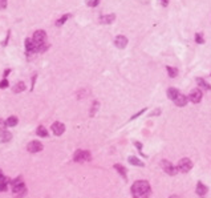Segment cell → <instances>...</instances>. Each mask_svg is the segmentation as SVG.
<instances>
[{"label": "cell", "instance_id": "13", "mask_svg": "<svg viewBox=\"0 0 211 198\" xmlns=\"http://www.w3.org/2000/svg\"><path fill=\"white\" fill-rule=\"evenodd\" d=\"M12 134L7 130H0V142H8L11 141Z\"/></svg>", "mask_w": 211, "mask_h": 198}, {"label": "cell", "instance_id": "14", "mask_svg": "<svg viewBox=\"0 0 211 198\" xmlns=\"http://www.w3.org/2000/svg\"><path fill=\"white\" fill-rule=\"evenodd\" d=\"M114 20H115V15L114 13H110V15H106V16H101L100 21L102 24H110V23H113Z\"/></svg>", "mask_w": 211, "mask_h": 198}, {"label": "cell", "instance_id": "24", "mask_svg": "<svg viewBox=\"0 0 211 198\" xmlns=\"http://www.w3.org/2000/svg\"><path fill=\"white\" fill-rule=\"evenodd\" d=\"M167 73H169L170 77H176V74H178V69L174 68V66H167Z\"/></svg>", "mask_w": 211, "mask_h": 198}, {"label": "cell", "instance_id": "16", "mask_svg": "<svg viewBox=\"0 0 211 198\" xmlns=\"http://www.w3.org/2000/svg\"><path fill=\"white\" fill-rule=\"evenodd\" d=\"M196 82H198L199 88H202V90H210L211 89V85H210V84H207L203 78H196Z\"/></svg>", "mask_w": 211, "mask_h": 198}, {"label": "cell", "instance_id": "35", "mask_svg": "<svg viewBox=\"0 0 211 198\" xmlns=\"http://www.w3.org/2000/svg\"><path fill=\"white\" fill-rule=\"evenodd\" d=\"M159 1L162 3V5H163V7H166V5L169 4V0H159Z\"/></svg>", "mask_w": 211, "mask_h": 198}, {"label": "cell", "instance_id": "12", "mask_svg": "<svg viewBox=\"0 0 211 198\" xmlns=\"http://www.w3.org/2000/svg\"><path fill=\"white\" fill-rule=\"evenodd\" d=\"M174 102H175L176 106H184V105L187 104V98H186V96L184 94H178L176 96V98L174 100Z\"/></svg>", "mask_w": 211, "mask_h": 198}, {"label": "cell", "instance_id": "30", "mask_svg": "<svg viewBox=\"0 0 211 198\" xmlns=\"http://www.w3.org/2000/svg\"><path fill=\"white\" fill-rule=\"evenodd\" d=\"M7 7V0H0V9H4Z\"/></svg>", "mask_w": 211, "mask_h": 198}, {"label": "cell", "instance_id": "26", "mask_svg": "<svg viewBox=\"0 0 211 198\" xmlns=\"http://www.w3.org/2000/svg\"><path fill=\"white\" fill-rule=\"evenodd\" d=\"M98 3H100V0H88L89 7H96V5H98Z\"/></svg>", "mask_w": 211, "mask_h": 198}, {"label": "cell", "instance_id": "25", "mask_svg": "<svg viewBox=\"0 0 211 198\" xmlns=\"http://www.w3.org/2000/svg\"><path fill=\"white\" fill-rule=\"evenodd\" d=\"M98 108H100V102H98V101H94L92 105V109H90V116H94L97 113V110H98Z\"/></svg>", "mask_w": 211, "mask_h": 198}, {"label": "cell", "instance_id": "33", "mask_svg": "<svg viewBox=\"0 0 211 198\" xmlns=\"http://www.w3.org/2000/svg\"><path fill=\"white\" fill-rule=\"evenodd\" d=\"M5 126H7V125H5V121H3L1 118H0V130H4Z\"/></svg>", "mask_w": 211, "mask_h": 198}, {"label": "cell", "instance_id": "18", "mask_svg": "<svg viewBox=\"0 0 211 198\" xmlns=\"http://www.w3.org/2000/svg\"><path fill=\"white\" fill-rule=\"evenodd\" d=\"M17 122H19V120H17V117H15V116L8 117L7 120H5V125H7V126H16Z\"/></svg>", "mask_w": 211, "mask_h": 198}, {"label": "cell", "instance_id": "4", "mask_svg": "<svg viewBox=\"0 0 211 198\" xmlns=\"http://www.w3.org/2000/svg\"><path fill=\"white\" fill-rule=\"evenodd\" d=\"M191 167H192V162H191V159H188V158H182L178 162V170L180 171V173H187V171L191 170Z\"/></svg>", "mask_w": 211, "mask_h": 198}, {"label": "cell", "instance_id": "27", "mask_svg": "<svg viewBox=\"0 0 211 198\" xmlns=\"http://www.w3.org/2000/svg\"><path fill=\"white\" fill-rule=\"evenodd\" d=\"M20 183H23V181H21L20 177H17V178H15L12 181V186H16V185H20Z\"/></svg>", "mask_w": 211, "mask_h": 198}, {"label": "cell", "instance_id": "20", "mask_svg": "<svg viewBox=\"0 0 211 198\" xmlns=\"http://www.w3.org/2000/svg\"><path fill=\"white\" fill-rule=\"evenodd\" d=\"M114 169L117 171H118L119 174L122 175L123 178H126V169H125V167L122 166V165H118V163H117V165H114Z\"/></svg>", "mask_w": 211, "mask_h": 198}, {"label": "cell", "instance_id": "37", "mask_svg": "<svg viewBox=\"0 0 211 198\" xmlns=\"http://www.w3.org/2000/svg\"><path fill=\"white\" fill-rule=\"evenodd\" d=\"M3 178H4V175L1 174V170H0V179H3Z\"/></svg>", "mask_w": 211, "mask_h": 198}, {"label": "cell", "instance_id": "9", "mask_svg": "<svg viewBox=\"0 0 211 198\" xmlns=\"http://www.w3.org/2000/svg\"><path fill=\"white\" fill-rule=\"evenodd\" d=\"M25 49H27V52H38L40 50V48L37 47V44L33 41V39H25Z\"/></svg>", "mask_w": 211, "mask_h": 198}, {"label": "cell", "instance_id": "28", "mask_svg": "<svg viewBox=\"0 0 211 198\" xmlns=\"http://www.w3.org/2000/svg\"><path fill=\"white\" fill-rule=\"evenodd\" d=\"M195 41H196L198 44H202V43L204 41V40H203V37H202V36H200L199 33H196V35H195Z\"/></svg>", "mask_w": 211, "mask_h": 198}, {"label": "cell", "instance_id": "23", "mask_svg": "<svg viewBox=\"0 0 211 198\" xmlns=\"http://www.w3.org/2000/svg\"><path fill=\"white\" fill-rule=\"evenodd\" d=\"M70 17V15L69 13H68V15H64V16H61V17H60V19L57 20V21H56V25H57V27H60V25H62V24L65 23L66 20L69 19Z\"/></svg>", "mask_w": 211, "mask_h": 198}, {"label": "cell", "instance_id": "34", "mask_svg": "<svg viewBox=\"0 0 211 198\" xmlns=\"http://www.w3.org/2000/svg\"><path fill=\"white\" fill-rule=\"evenodd\" d=\"M158 114H161V109H155V110L151 113V116H158Z\"/></svg>", "mask_w": 211, "mask_h": 198}, {"label": "cell", "instance_id": "3", "mask_svg": "<svg viewBox=\"0 0 211 198\" xmlns=\"http://www.w3.org/2000/svg\"><path fill=\"white\" fill-rule=\"evenodd\" d=\"M90 153L88 150H77L73 155V159L76 162H85V161H90Z\"/></svg>", "mask_w": 211, "mask_h": 198}, {"label": "cell", "instance_id": "6", "mask_svg": "<svg viewBox=\"0 0 211 198\" xmlns=\"http://www.w3.org/2000/svg\"><path fill=\"white\" fill-rule=\"evenodd\" d=\"M12 193H13V195L17 198H21L25 195V193H27V187H25V185L24 183H20V185H16V186H12Z\"/></svg>", "mask_w": 211, "mask_h": 198}, {"label": "cell", "instance_id": "11", "mask_svg": "<svg viewBox=\"0 0 211 198\" xmlns=\"http://www.w3.org/2000/svg\"><path fill=\"white\" fill-rule=\"evenodd\" d=\"M114 44H115V47L119 48V49H123V48L127 45V37H125L123 35H119L115 37L114 40Z\"/></svg>", "mask_w": 211, "mask_h": 198}, {"label": "cell", "instance_id": "7", "mask_svg": "<svg viewBox=\"0 0 211 198\" xmlns=\"http://www.w3.org/2000/svg\"><path fill=\"white\" fill-rule=\"evenodd\" d=\"M50 129H52L54 136H61L62 133L65 132V125L62 124V122H60V121H56V122H53Z\"/></svg>", "mask_w": 211, "mask_h": 198}, {"label": "cell", "instance_id": "31", "mask_svg": "<svg viewBox=\"0 0 211 198\" xmlns=\"http://www.w3.org/2000/svg\"><path fill=\"white\" fill-rule=\"evenodd\" d=\"M145 110H146V109H145V108L142 109V110H139V112H138V113H137V114H134V116L131 117V120H134V118H137V117H138V116H141L142 113H145Z\"/></svg>", "mask_w": 211, "mask_h": 198}, {"label": "cell", "instance_id": "1", "mask_svg": "<svg viewBox=\"0 0 211 198\" xmlns=\"http://www.w3.org/2000/svg\"><path fill=\"white\" fill-rule=\"evenodd\" d=\"M150 193L151 187L147 181H137L131 186V194L134 198H149Z\"/></svg>", "mask_w": 211, "mask_h": 198}, {"label": "cell", "instance_id": "29", "mask_svg": "<svg viewBox=\"0 0 211 198\" xmlns=\"http://www.w3.org/2000/svg\"><path fill=\"white\" fill-rule=\"evenodd\" d=\"M8 86V81L7 80H5V78H4V80H1V82H0V88H1V89H4V88H7Z\"/></svg>", "mask_w": 211, "mask_h": 198}, {"label": "cell", "instance_id": "32", "mask_svg": "<svg viewBox=\"0 0 211 198\" xmlns=\"http://www.w3.org/2000/svg\"><path fill=\"white\" fill-rule=\"evenodd\" d=\"M7 187H8L7 183H0V191H5L7 190Z\"/></svg>", "mask_w": 211, "mask_h": 198}, {"label": "cell", "instance_id": "19", "mask_svg": "<svg viewBox=\"0 0 211 198\" xmlns=\"http://www.w3.org/2000/svg\"><path fill=\"white\" fill-rule=\"evenodd\" d=\"M24 89H25V84H24L23 81H19L15 86H13V89L12 90H13L15 93H20V92H23Z\"/></svg>", "mask_w": 211, "mask_h": 198}, {"label": "cell", "instance_id": "10", "mask_svg": "<svg viewBox=\"0 0 211 198\" xmlns=\"http://www.w3.org/2000/svg\"><path fill=\"white\" fill-rule=\"evenodd\" d=\"M188 98H190V101H191V102H194V104H198V102L202 100V92H200L199 89H192L191 92H190V96H188Z\"/></svg>", "mask_w": 211, "mask_h": 198}, {"label": "cell", "instance_id": "36", "mask_svg": "<svg viewBox=\"0 0 211 198\" xmlns=\"http://www.w3.org/2000/svg\"><path fill=\"white\" fill-rule=\"evenodd\" d=\"M9 72H11L9 69H5V70H4V76H7V74H9Z\"/></svg>", "mask_w": 211, "mask_h": 198}, {"label": "cell", "instance_id": "8", "mask_svg": "<svg viewBox=\"0 0 211 198\" xmlns=\"http://www.w3.org/2000/svg\"><path fill=\"white\" fill-rule=\"evenodd\" d=\"M27 150L29 153H37V151L42 150V144L40 141H31L27 146Z\"/></svg>", "mask_w": 211, "mask_h": 198}, {"label": "cell", "instance_id": "15", "mask_svg": "<svg viewBox=\"0 0 211 198\" xmlns=\"http://www.w3.org/2000/svg\"><path fill=\"white\" fill-rule=\"evenodd\" d=\"M206 193H207L206 185H203L202 182H198V185H196V194L200 195V197H203V195H206Z\"/></svg>", "mask_w": 211, "mask_h": 198}, {"label": "cell", "instance_id": "38", "mask_svg": "<svg viewBox=\"0 0 211 198\" xmlns=\"http://www.w3.org/2000/svg\"><path fill=\"white\" fill-rule=\"evenodd\" d=\"M170 198H180V197H178V195H171Z\"/></svg>", "mask_w": 211, "mask_h": 198}, {"label": "cell", "instance_id": "22", "mask_svg": "<svg viewBox=\"0 0 211 198\" xmlns=\"http://www.w3.org/2000/svg\"><path fill=\"white\" fill-rule=\"evenodd\" d=\"M129 162L131 163V165H135V166H143V162L142 161H139L138 158H135V157H129Z\"/></svg>", "mask_w": 211, "mask_h": 198}, {"label": "cell", "instance_id": "21", "mask_svg": "<svg viewBox=\"0 0 211 198\" xmlns=\"http://www.w3.org/2000/svg\"><path fill=\"white\" fill-rule=\"evenodd\" d=\"M36 133H37L40 137H46L48 136V132H46V129L42 126V125H40L37 129H36Z\"/></svg>", "mask_w": 211, "mask_h": 198}, {"label": "cell", "instance_id": "5", "mask_svg": "<svg viewBox=\"0 0 211 198\" xmlns=\"http://www.w3.org/2000/svg\"><path fill=\"white\" fill-rule=\"evenodd\" d=\"M161 166H162V169L165 170L166 174H169V175H175L176 174V170H178V169H176L170 161H166V159L161 161Z\"/></svg>", "mask_w": 211, "mask_h": 198}, {"label": "cell", "instance_id": "17", "mask_svg": "<svg viewBox=\"0 0 211 198\" xmlns=\"http://www.w3.org/2000/svg\"><path fill=\"white\" fill-rule=\"evenodd\" d=\"M178 94H179V92H178L176 88H169L167 89V97L171 98V100H175Z\"/></svg>", "mask_w": 211, "mask_h": 198}, {"label": "cell", "instance_id": "2", "mask_svg": "<svg viewBox=\"0 0 211 198\" xmlns=\"http://www.w3.org/2000/svg\"><path fill=\"white\" fill-rule=\"evenodd\" d=\"M33 41H35L36 44H37V47L40 48V50H45V48L48 47V45H45V40H46V33L44 31H41V29H38V31H36L35 33H33Z\"/></svg>", "mask_w": 211, "mask_h": 198}]
</instances>
